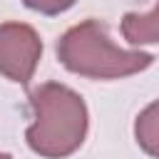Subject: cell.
Here are the masks:
<instances>
[{"mask_svg": "<svg viewBox=\"0 0 159 159\" xmlns=\"http://www.w3.org/2000/svg\"><path fill=\"white\" fill-rule=\"evenodd\" d=\"M122 35L129 45H154L159 42V2L152 12H127L122 17Z\"/></svg>", "mask_w": 159, "mask_h": 159, "instance_id": "cell-4", "label": "cell"}, {"mask_svg": "<svg viewBox=\"0 0 159 159\" xmlns=\"http://www.w3.org/2000/svg\"><path fill=\"white\" fill-rule=\"evenodd\" d=\"M32 122L25 132L27 147L45 159H65L75 154L89 129L84 99L60 82H45L30 92Z\"/></svg>", "mask_w": 159, "mask_h": 159, "instance_id": "cell-1", "label": "cell"}, {"mask_svg": "<svg viewBox=\"0 0 159 159\" xmlns=\"http://www.w3.org/2000/svg\"><path fill=\"white\" fill-rule=\"evenodd\" d=\"M57 60L65 70L87 80H119L152 67L154 55L122 50L109 40L104 22L82 20L57 40Z\"/></svg>", "mask_w": 159, "mask_h": 159, "instance_id": "cell-2", "label": "cell"}, {"mask_svg": "<svg viewBox=\"0 0 159 159\" xmlns=\"http://www.w3.org/2000/svg\"><path fill=\"white\" fill-rule=\"evenodd\" d=\"M42 57V40L32 25H0V75L17 84H30Z\"/></svg>", "mask_w": 159, "mask_h": 159, "instance_id": "cell-3", "label": "cell"}, {"mask_svg": "<svg viewBox=\"0 0 159 159\" xmlns=\"http://www.w3.org/2000/svg\"><path fill=\"white\" fill-rule=\"evenodd\" d=\"M25 7L40 12V15H60L65 10H70L77 0H22Z\"/></svg>", "mask_w": 159, "mask_h": 159, "instance_id": "cell-6", "label": "cell"}, {"mask_svg": "<svg viewBox=\"0 0 159 159\" xmlns=\"http://www.w3.org/2000/svg\"><path fill=\"white\" fill-rule=\"evenodd\" d=\"M134 139L144 154L159 159V99L147 104L134 119Z\"/></svg>", "mask_w": 159, "mask_h": 159, "instance_id": "cell-5", "label": "cell"}, {"mask_svg": "<svg viewBox=\"0 0 159 159\" xmlns=\"http://www.w3.org/2000/svg\"><path fill=\"white\" fill-rule=\"evenodd\" d=\"M0 159H12L10 154H5V152H0Z\"/></svg>", "mask_w": 159, "mask_h": 159, "instance_id": "cell-7", "label": "cell"}]
</instances>
